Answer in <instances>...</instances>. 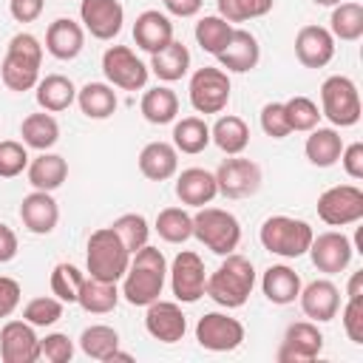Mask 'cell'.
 I'll return each mask as SVG.
<instances>
[{"label": "cell", "mask_w": 363, "mask_h": 363, "mask_svg": "<svg viewBox=\"0 0 363 363\" xmlns=\"http://www.w3.org/2000/svg\"><path fill=\"white\" fill-rule=\"evenodd\" d=\"M164 278H167V261H164L162 250L145 244L130 255L128 272L122 275L119 295H125V301L130 306H147L162 295Z\"/></svg>", "instance_id": "1"}, {"label": "cell", "mask_w": 363, "mask_h": 363, "mask_svg": "<svg viewBox=\"0 0 363 363\" xmlns=\"http://www.w3.org/2000/svg\"><path fill=\"white\" fill-rule=\"evenodd\" d=\"M252 286H255V267H252V261L238 255V252H230L207 275L204 295L213 298L224 309H238L252 295Z\"/></svg>", "instance_id": "2"}, {"label": "cell", "mask_w": 363, "mask_h": 363, "mask_svg": "<svg viewBox=\"0 0 363 363\" xmlns=\"http://www.w3.org/2000/svg\"><path fill=\"white\" fill-rule=\"evenodd\" d=\"M40 65H43V45L34 34L20 31L9 40L6 57L0 62V79L9 91H31L40 82Z\"/></svg>", "instance_id": "3"}, {"label": "cell", "mask_w": 363, "mask_h": 363, "mask_svg": "<svg viewBox=\"0 0 363 363\" xmlns=\"http://www.w3.org/2000/svg\"><path fill=\"white\" fill-rule=\"evenodd\" d=\"M128 264H130V252L122 244V238L113 233V227H99L91 233L85 252V267L91 278L116 284L128 272Z\"/></svg>", "instance_id": "4"}, {"label": "cell", "mask_w": 363, "mask_h": 363, "mask_svg": "<svg viewBox=\"0 0 363 363\" xmlns=\"http://www.w3.org/2000/svg\"><path fill=\"white\" fill-rule=\"evenodd\" d=\"M312 235L315 233H312L309 221L292 218V216H269L258 230L261 247L272 255H281V258L306 255V250L312 244Z\"/></svg>", "instance_id": "5"}, {"label": "cell", "mask_w": 363, "mask_h": 363, "mask_svg": "<svg viewBox=\"0 0 363 363\" xmlns=\"http://www.w3.org/2000/svg\"><path fill=\"white\" fill-rule=\"evenodd\" d=\"M193 238H199L210 252L230 255L238 250L241 241V224L230 210L221 207H199L193 216Z\"/></svg>", "instance_id": "6"}, {"label": "cell", "mask_w": 363, "mask_h": 363, "mask_svg": "<svg viewBox=\"0 0 363 363\" xmlns=\"http://www.w3.org/2000/svg\"><path fill=\"white\" fill-rule=\"evenodd\" d=\"M320 116H326L335 128H352L360 119V94L354 79L335 74L320 85Z\"/></svg>", "instance_id": "7"}, {"label": "cell", "mask_w": 363, "mask_h": 363, "mask_svg": "<svg viewBox=\"0 0 363 363\" xmlns=\"http://www.w3.org/2000/svg\"><path fill=\"white\" fill-rule=\"evenodd\" d=\"M230 77L224 68L216 65H204L190 77L187 94H190V105L199 113H221L230 102Z\"/></svg>", "instance_id": "8"}, {"label": "cell", "mask_w": 363, "mask_h": 363, "mask_svg": "<svg viewBox=\"0 0 363 363\" xmlns=\"http://www.w3.org/2000/svg\"><path fill=\"white\" fill-rule=\"evenodd\" d=\"M318 218L329 227H349L363 218V190L357 184H335L318 196Z\"/></svg>", "instance_id": "9"}, {"label": "cell", "mask_w": 363, "mask_h": 363, "mask_svg": "<svg viewBox=\"0 0 363 363\" xmlns=\"http://www.w3.org/2000/svg\"><path fill=\"white\" fill-rule=\"evenodd\" d=\"M102 74H105L108 85H113V88L139 91V88L147 85L150 68L136 57L133 48H128V45H111L102 54Z\"/></svg>", "instance_id": "10"}, {"label": "cell", "mask_w": 363, "mask_h": 363, "mask_svg": "<svg viewBox=\"0 0 363 363\" xmlns=\"http://www.w3.org/2000/svg\"><path fill=\"white\" fill-rule=\"evenodd\" d=\"M196 340L207 352H233L244 343V323L227 312H204L196 323Z\"/></svg>", "instance_id": "11"}, {"label": "cell", "mask_w": 363, "mask_h": 363, "mask_svg": "<svg viewBox=\"0 0 363 363\" xmlns=\"http://www.w3.org/2000/svg\"><path fill=\"white\" fill-rule=\"evenodd\" d=\"M213 176H216L218 193L227 199H247L261 187V167L252 159H244L241 153L224 159Z\"/></svg>", "instance_id": "12"}, {"label": "cell", "mask_w": 363, "mask_h": 363, "mask_svg": "<svg viewBox=\"0 0 363 363\" xmlns=\"http://www.w3.org/2000/svg\"><path fill=\"white\" fill-rule=\"evenodd\" d=\"M170 289L176 295V301L182 303H196L204 295V284H207V272H204V261L193 252V250H182L173 264H170Z\"/></svg>", "instance_id": "13"}, {"label": "cell", "mask_w": 363, "mask_h": 363, "mask_svg": "<svg viewBox=\"0 0 363 363\" xmlns=\"http://www.w3.org/2000/svg\"><path fill=\"white\" fill-rule=\"evenodd\" d=\"M323 349V335L315 320H295L286 326L284 340L278 346V360L281 363H309L320 354Z\"/></svg>", "instance_id": "14"}, {"label": "cell", "mask_w": 363, "mask_h": 363, "mask_svg": "<svg viewBox=\"0 0 363 363\" xmlns=\"http://www.w3.org/2000/svg\"><path fill=\"white\" fill-rule=\"evenodd\" d=\"M309 258L312 264L318 267V272H326V275H337L349 267L352 255H354V247L352 241L337 233V230H326L320 235H312V244H309Z\"/></svg>", "instance_id": "15"}, {"label": "cell", "mask_w": 363, "mask_h": 363, "mask_svg": "<svg viewBox=\"0 0 363 363\" xmlns=\"http://www.w3.org/2000/svg\"><path fill=\"white\" fill-rule=\"evenodd\" d=\"M79 23L96 40H113L122 31L125 9L119 0H82L79 3Z\"/></svg>", "instance_id": "16"}, {"label": "cell", "mask_w": 363, "mask_h": 363, "mask_svg": "<svg viewBox=\"0 0 363 363\" xmlns=\"http://www.w3.org/2000/svg\"><path fill=\"white\" fill-rule=\"evenodd\" d=\"M0 357H3V363H37L40 360V337L28 320L3 323Z\"/></svg>", "instance_id": "17"}, {"label": "cell", "mask_w": 363, "mask_h": 363, "mask_svg": "<svg viewBox=\"0 0 363 363\" xmlns=\"http://www.w3.org/2000/svg\"><path fill=\"white\" fill-rule=\"evenodd\" d=\"M145 329L150 337L162 340V343H176L184 337L187 332V318L182 312V306L176 301H162L156 298L153 303L145 306Z\"/></svg>", "instance_id": "18"}, {"label": "cell", "mask_w": 363, "mask_h": 363, "mask_svg": "<svg viewBox=\"0 0 363 363\" xmlns=\"http://www.w3.org/2000/svg\"><path fill=\"white\" fill-rule=\"evenodd\" d=\"M295 57L303 68H323L335 57V37L323 26H303L295 34Z\"/></svg>", "instance_id": "19"}, {"label": "cell", "mask_w": 363, "mask_h": 363, "mask_svg": "<svg viewBox=\"0 0 363 363\" xmlns=\"http://www.w3.org/2000/svg\"><path fill=\"white\" fill-rule=\"evenodd\" d=\"M298 301H301L303 315L309 320H315V323L332 320L337 315V309H340V292H337V286L329 278H318V281L301 286Z\"/></svg>", "instance_id": "20"}, {"label": "cell", "mask_w": 363, "mask_h": 363, "mask_svg": "<svg viewBox=\"0 0 363 363\" xmlns=\"http://www.w3.org/2000/svg\"><path fill=\"white\" fill-rule=\"evenodd\" d=\"M20 221L34 235L54 233V227L60 221V207H57L54 196L45 193V190H34V193L23 196V201H20Z\"/></svg>", "instance_id": "21"}, {"label": "cell", "mask_w": 363, "mask_h": 363, "mask_svg": "<svg viewBox=\"0 0 363 363\" xmlns=\"http://www.w3.org/2000/svg\"><path fill=\"white\" fill-rule=\"evenodd\" d=\"M216 60L221 62V68L227 71H235V74H247L258 65L261 60V45L255 40V34L244 31V28H233L227 45L216 54Z\"/></svg>", "instance_id": "22"}, {"label": "cell", "mask_w": 363, "mask_h": 363, "mask_svg": "<svg viewBox=\"0 0 363 363\" xmlns=\"http://www.w3.org/2000/svg\"><path fill=\"white\" fill-rule=\"evenodd\" d=\"M85 48V28L71 17H57L45 28V51L57 60H74Z\"/></svg>", "instance_id": "23"}, {"label": "cell", "mask_w": 363, "mask_h": 363, "mask_svg": "<svg viewBox=\"0 0 363 363\" xmlns=\"http://www.w3.org/2000/svg\"><path fill=\"white\" fill-rule=\"evenodd\" d=\"M173 40V23L164 11L159 9H147L136 17L133 23V43L147 51V54H156L159 48H164L167 43Z\"/></svg>", "instance_id": "24"}, {"label": "cell", "mask_w": 363, "mask_h": 363, "mask_svg": "<svg viewBox=\"0 0 363 363\" xmlns=\"http://www.w3.org/2000/svg\"><path fill=\"white\" fill-rule=\"evenodd\" d=\"M176 196L187 207H204L218 196L216 176L204 167H187L176 176Z\"/></svg>", "instance_id": "25"}, {"label": "cell", "mask_w": 363, "mask_h": 363, "mask_svg": "<svg viewBox=\"0 0 363 363\" xmlns=\"http://www.w3.org/2000/svg\"><path fill=\"white\" fill-rule=\"evenodd\" d=\"M179 170V150L170 142H147L139 153V173L150 182H167Z\"/></svg>", "instance_id": "26"}, {"label": "cell", "mask_w": 363, "mask_h": 363, "mask_svg": "<svg viewBox=\"0 0 363 363\" xmlns=\"http://www.w3.org/2000/svg\"><path fill=\"white\" fill-rule=\"evenodd\" d=\"M261 289L269 303H278V306L295 303L301 295V275L286 264H272L261 275Z\"/></svg>", "instance_id": "27"}, {"label": "cell", "mask_w": 363, "mask_h": 363, "mask_svg": "<svg viewBox=\"0 0 363 363\" xmlns=\"http://www.w3.org/2000/svg\"><path fill=\"white\" fill-rule=\"evenodd\" d=\"M34 88H37L34 91L37 105L43 111H48V113H60V111H65V108H71L77 102V85L65 74H48Z\"/></svg>", "instance_id": "28"}, {"label": "cell", "mask_w": 363, "mask_h": 363, "mask_svg": "<svg viewBox=\"0 0 363 363\" xmlns=\"http://www.w3.org/2000/svg\"><path fill=\"white\" fill-rule=\"evenodd\" d=\"M26 173H28V184H31L34 190L51 193V190H57V187L68 179V162H65L60 153L43 150L40 156H34V159L28 162Z\"/></svg>", "instance_id": "29"}, {"label": "cell", "mask_w": 363, "mask_h": 363, "mask_svg": "<svg viewBox=\"0 0 363 363\" xmlns=\"http://www.w3.org/2000/svg\"><path fill=\"white\" fill-rule=\"evenodd\" d=\"M162 82H176L187 74L190 68V51L184 43L170 40L164 48H159L156 54H150V65H147Z\"/></svg>", "instance_id": "30"}, {"label": "cell", "mask_w": 363, "mask_h": 363, "mask_svg": "<svg viewBox=\"0 0 363 363\" xmlns=\"http://www.w3.org/2000/svg\"><path fill=\"white\" fill-rule=\"evenodd\" d=\"M340 150H343V139L335 128H312L306 136V145H303V153H306L309 164H315V167L337 164Z\"/></svg>", "instance_id": "31"}, {"label": "cell", "mask_w": 363, "mask_h": 363, "mask_svg": "<svg viewBox=\"0 0 363 363\" xmlns=\"http://www.w3.org/2000/svg\"><path fill=\"white\" fill-rule=\"evenodd\" d=\"M210 142L218 145V150H224L227 156H238L247 150L250 145V128L241 116L235 113H227V116H218L216 125L210 128Z\"/></svg>", "instance_id": "32"}, {"label": "cell", "mask_w": 363, "mask_h": 363, "mask_svg": "<svg viewBox=\"0 0 363 363\" xmlns=\"http://www.w3.org/2000/svg\"><path fill=\"white\" fill-rule=\"evenodd\" d=\"M77 303L88 312V315H108L116 309L119 303V289L113 281H99V278H85L77 295Z\"/></svg>", "instance_id": "33"}, {"label": "cell", "mask_w": 363, "mask_h": 363, "mask_svg": "<svg viewBox=\"0 0 363 363\" xmlns=\"http://www.w3.org/2000/svg\"><path fill=\"white\" fill-rule=\"evenodd\" d=\"M77 105L88 119H108L116 111L119 99H116L113 85H108V82H85L77 91Z\"/></svg>", "instance_id": "34"}, {"label": "cell", "mask_w": 363, "mask_h": 363, "mask_svg": "<svg viewBox=\"0 0 363 363\" xmlns=\"http://www.w3.org/2000/svg\"><path fill=\"white\" fill-rule=\"evenodd\" d=\"M20 136H23V145L26 147H34V150H51L57 142H60V122L48 113V111H40V113H28L20 125Z\"/></svg>", "instance_id": "35"}, {"label": "cell", "mask_w": 363, "mask_h": 363, "mask_svg": "<svg viewBox=\"0 0 363 363\" xmlns=\"http://www.w3.org/2000/svg\"><path fill=\"white\" fill-rule=\"evenodd\" d=\"M139 111H142V116L150 125H167L179 113V96L167 85H156V88H150V91L142 94Z\"/></svg>", "instance_id": "36"}, {"label": "cell", "mask_w": 363, "mask_h": 363, "mask_svg": "<svg viewBox=\"0 0 363 363\" xmlns=\"http://www.w3.org/2000/svg\"><path fill=\"white\" fill-rule=\"evenodd\" d=\"M329 31L335 40L343 43H354L363 37V6L343 0L337 6H332V17H329Z\"/></svg>", "instance_id": "37"}, {"label": "cell", "mask_w": 363, "mask_h": 363, "mask_svg": "<svg viewBox=\"0 0 363 363\" xmlns=\"http://www.w3.org/2000/svg\"><path fill=\"white\" fill-rule=\"evenodd\" d=\"M210 145V125L201 116H184L173 125V147L196 156Z\"/></svg>", "instance_id": "38"}, {"label": "cell", "mask_w": 363, "mask_h": 363, "mask_svg": "<svg viewBox=\"0 0 363 363\" xmlns=\"http://www.w3.org/2000/svg\"><path fill=\"white\" fill-rule=\"evenodd\" d=\"M79 349H82L91 360L108 363L111 354L119 349V332H116L113 326H105V323L85 326L82 335H79Z\"/></svg>", "instance_id": "39"}, {"label": "cell", "mask_w": 363, "mask_h": 363, "mask_svg": "<svg viewBox=\"0 0 363 363\" xmlns=\"http://www.w3.org/2000/svg\"><path fill=\"white\" fill-rule=\"evenodd\" d=\"M153 230L167 244H184L187 238H193V216L184 207H164L159 210Z\"/></svg>", "instance_id": "40"}, {"label": "cell", "mask_w": 363, "mask_h": 363, "mask_svg": "<svg viewBox=\"0 0 363 363\" xmlns=\"http://www.w3.org/2000/svg\"><path fill=\"white\" fill-rule=\"evenodd\" d=\"M230 34H233V23H227V20L218 17V14H204V17L196 23V43L201 45V51H207V54H213V57L227 45Z\"/></svg>", "instance_id": "41"}, {"label": "cell", "mask_w": 363, "mask_h": 363, "mask_svg": "<svg viewBox=\"0 0 363 363\" xmlns=\"http://www.w3.org/2000/svg\"><path fill=\"white\" fill-rule=\"evenodd\" d=\"M111 227H113V233L122 238V244L128 247V252H130V255H133L139 247H145V244H147L150 224H147V218H145L142 213H125V216H119Z\"/></svg>", "instance_id": "42"}, {"label": "cell", "mask_w": 363, "mask_h": 363, "mask_svg": "<svg viewBox=\"0 0 363 363\" xmlns=\"http://www.w3.org/2000/svg\"><path fill=\"white\" fill-rule=\"evenodd\" d=\"M82 281H85V275L74 264L62 261V264H57L51 269V295L60 298L62 303H77V295H79Z\"/></svg>", "instance_id": "43"}, {"label": "cell", "mask_w": 363, "mask_h": 363, "mask_svg": "<svg viewBox=\"0 0 363 363\" xmlns=\"http://www.w3.org/2000/svg\"><path fill=\"white\" fill-rule=\"evenodd\" d=\"M272 3L275 0H216L218 17H224L227 23H247L264 17L272 9Z\"/></svg>", "instance_id": "44"}, {"label": "cell", "mask_w": 363, "mask_h": 363, "mask_svg": "<svg viewBox=\"0 0 363 363\" xmlns=\"http://www.w3.org/2000/svg\"><path fill=\"white\" fill-rule=\"evenodd\" d=\"M284 111H286L289 130H306L309 133L320 122V108L309 96H292V99H286L284 102Z\"/></svg>", "instance_id": "45"}, {"label": "cell", "mask_w": 363, "mask_h": 363, "mask_svg": "<svg viewBox=\"0 0 363 363\" xmlns=\"http://www.w3.org/2000/svg\"><path fill=\"white\" fill-rule=\"evenodd\" d=\"M60 318H62V301L54 295L31 298L23 306V320H28L31 326H54Z\"/></svg>", "instance_id": "46"}, {"label": "cell", "mask_w": 363, "mask_h": 363, "mask_svg": "<svg viewBox=\"0 0 363 363\" xmlns=\"http://www.w3.org/2000/svg\"><path fill=\"white\" fill-rule=\"evenodd\" d=\"M28 167V150L23 142L3 139L0 142V179H14Z\"/></svg>", "instance_id": "47"}, {"label": "cell", "mask_w": 363, "mask_h": 363, "mask_svg": "<svg viewBox=\"0 0 363 363\" xmlns=\"http://www.w3.org/2000/svg\"><path fill=\"white\" fill-rule=\"evenodd\" d=\"M40 357L48 363H68L74 357V340L62 332H51L40 337Z\"/></svg>", "instance_id": "48"}, {"label": "cell", "mask_w": 363, "mask_h": 363, "mask_svg": "<svg viewBox=\"0 0 363 363\" xmlns=\"http://www.w3.org/2000/svg\"><path fill=\"white\" fill-rule=\"evenodd\" d=\"M261 130L272 139H286L292 130H289V122H286V111H284V102H267L261 108Z\"/></svg>", "instance_id": "49"}, {"label": "cell", "mask_w": 363, "mask_h": 363, "mask_svg": "<svg viewBox=\"0 0 363 363\" xmlns=\"http://www.w3.org/2000/svg\"><path fill=\"white\" fill-rule=\"evenodd\" d=\"M343 332L352 343H363V295L360 298H349L343 306Z\"/></svg>", "instance_id": "50"}, {"label": "cell", "mask_w": 363, "mask_h": 363, "mask_svg": "<svg viewBox=\"0 0 363 363\" xmlns=\"http://www.w3.org/2000/svg\"><path fill=\"white\" fill-rule=\"evenodd\" d=\"M346 170L349 179H363V142H352V145H343L340 150V159H337Z\"/></svg>", "instance_id": "51"}, {"label": "cell", "mask_w": 363, "mask_h": 363, "mask_svg": "<svg viewBox=\"0 0 363 363\" xmlns=\"http://www.w3.org/2000/svg\"><path fill=\"white\" fill-rule=\"evenodd\" d=\"M20 284L9 275H0V318H9L20 306Z\"/></svg>", "instance_id": "52"}, {"label": "cell", "mask_w": 363, "mask_h": 363, "mask_svg": "<svg viewBox=\"0 0 363 363\" xmlns=\"http://www.w3.org/2000/svg\"><path fill=\"white\" fill-rule=\"evenodd\" d=\"M45 9V0H9V11L17 23H34Z\"/></svg>", "instance_id": "53"}, {"label": "cell", "mask_w": 363, "mask_h": 363, "mask_svg": "<svg viewBox=\"0 0 363 363\" xmlns=\"http://www.w3.org/2000/svg\"><path fill=\"white\" fill-rule=\"evenodd\" d=\"M162 3H164V11L173 17H196L204 6V0H162Z\"/></svg>", "instance_id": "54"}, {"label": "cell", "mask_w": 363, "mask_h": 363, "mask_svg": "<svg viewBox=\"0 0 363 363\" xmlns=\"http://www.w3.org/2000/svg\"><path fill=\"white\" fill-rule=\"evenodd\" d=\"M17 255V235L9 224H0V264H9Z\"/></svg>", "instance_id": "55"}, {"label": "cell", "mask_w": 363, "mask_h": 363, "mask_svg": "<svg viewBox=\"0 0 363 363\" xmlns=\"http://www.w3.org/2000/svg\"><path fill=\"white\" fill-rule=\"evenodd\" d=\"M360 295H363V269L360 272H352L349 286H346V298H360Z\"/></svg>", "instance_id": "56"}, {"label": "cell", "mask_w": 363, "mask_h": 363, "mask_svg": "<svg viewBox=\"0 0 363 363\" xmlns=\"http://www.w3.org/2000/svg\"><path fill=\"white\" fill-rule=\"evenodd\" d=\"M315 6H337V3H343V0H312Z\"/></svg>", "instance_id": "57"}]
</instances>
